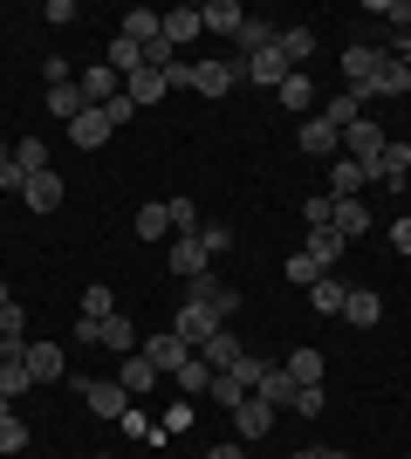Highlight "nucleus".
<instances>
[{
  "label": "nucleus",
  "mask_w": 411,
  "mask_h": 459,
  "mask_svg": "<svg viewBox=\"0 0 411 459\" xmlns=\"http://www.w3.org/2000/svg\"><path fill=\"white\" fill-rule=\"evenodd\" d=\"M219 329H227V323H219V308L199 302V295H185V302H178V316H172V336L193 350V357L206 350V336H219Z\"/></svg>",
  "instance_id": "obj_1"
},
{
  "label": "nucleus",
  "mask_w": 411,
  "mask_h": 459,
  "mask_svg": "<svg viewBox=\"0 0 411 459\" xmlns=\"http://www.w3.org/2000/svg\"><path fill=\"white\" fill-rule=\"evenodd\" d=\"M295 144H302L309 158H322V165H330V158H343V131H336V124H330L322 110H315V117H302V131H295Z\"/></svg>",
  "instance_id": "obj_2"
},
{
  "label": "nucleus",
  "mask_w": 411,
  "mask_h": 459,
  "mask_svg": "<svg viewBox=\"0 0 411 459\" xmlns=\"http://www.w3.org/2000/svg\"><path fill=\"white\" fill-rule=\"evenodd\" d=\"M384 144H391V137H384V131H377V124H371V110H364V117H356V124H350V131H343V158H356L364 172H371L377 158H384Z\"/></svg>",
  "instance_id": "obj_3"
},
{
  "label": "nucleus",
  "mask_w": 411,
  "mask_h": 459,
  "mask_svg": "<svg viewBox=\"0 0 411 459\" xmlns=\"http://www.w3.org/2000/svg\"><path fill=\"white\" fill-rule=\"evenodd\" d=\"M76 90H82V103H90V110H103V103H117V96H124V76L110 69V62H90V69L76 76Z\"/></svg>",
  "instance_id": "obj_4"
},
{
  "label": "nucleus",
  "mask_w": 411,
  "mask_h": 459,
  "mask_svg": "<svg viewBox=\"0 0 411 459\" xmlns=\"http://www.w3.org/2000/svg\"><path fill=\"white\" fill-rule=\"evenodd\" d=\"M240 82V62L234 56H206V62H193V90L199 96H227Z\"/></svg>",
  "instance_id": "obj_5"
},
{
  "label": "nucleus",
  "mask_w": 411,
  "mask_h": 459,
  "mask_svg": "<svg viewBox=\"0 0 411 459\" xmlns=\"http://www.w3.org/2000/svg\"><path fill=\"white\" fill-rule=\"evenodd\" d=\"M137 350H144V357H151V364H158V377H178V370L193 364V350L178 343L172 329H158V336H144V343H137Z\"/></svg>",
  "instance_id": "obj_6"
},
{
  "label": "nucleus",
  "mask_w": 411,
  "mask_h": 459,
  "mask_svg": "<svg viewBox=\"0 0 411 459\" xmlns=\"http://www.w3.org/2000/svg\"><path fill=\"white\" fill-rule=\"evenodd\" d=\"M82 404H90V411H97V419H124V411H131V391H124V384L117 377H90V384H82Z\"/></svg>",
  "instance_id": "obj_7"
},
{
  "label": "nucleus",
  "mask_w": 411,
  "mask_h": 459,
  "mask_svg": "<svg viewBox=\"0 0 411 459\" xmlns=\"http://www.w3.org/2000/svg\"><path fill=\"white\" fill-rule=\"evenodd\" d=\"M405 90H411V56H377L371 90L364 96H405Z\"/></svg>",
  "instance_id": "obj_8"
},
{
  "label": "nucleus",
  "mask_w": 411,
  "mask_h": 459,
  "mask_svg": "<svg viewBox=\"0 0 411 459\" xmlns=\"http://www.w3.org/2000/svg\"><path fill=\"white\" fill-rule=\"evenodd\" d=\"M234 432H240V446H247V439H268V432H274V404H261L254 391H247V398L234 404Z\"/></svg>",
  "instance_id": "obj_9"
},
{
  "label": "nucleus",
  "mask_w": 411,
  "mask_h": 459,
  "mask_svg": "<svg viewBox=\"0 0 411 459\" xmlns=\"http://www.w3.org/2000/svg\"><path fill=\"white\" fill-rule=\"evenodd\" d=\"M137 343H144V336H137V323H131V316H124V308H117V316H103V323H97V350H110V357H131Z\"/></svg>",
  "instance_id": "obj_10"
},
{
  "label": "nucleus",
  "mask_w": 411,
  "mask_h": 459,
  "mask_svg": "<svg viewBox=\"0 0 411 459\" xmlns=\"http://www.w3.org/2000/svg\"><path fill=\"white\" fill-rule=\"evenodd\" d=\"M28 377L35 384H62L69 377V350L62 343H28Z\"/></svg>",
  "instance_id": "obj_11"
},
{
  "label": "nucleus",
  "mask_w": 411,
  "mask_h": 459,
  "mask_svg": "<svg viewBox=\"0 0 411 459\" xmlns=\"http://www.w3.org/2000/svg\"><path fill=\"white\" fill-rule=\"evenodd\" d=\"M21 391H35V377H28V343L0 350V404H14Z\"/></svg>",
  "instance_id": "obj_12"
},
{
  "label": "nucleus",
  "mask_w": 411,
  "mask_h": 459,
  "mask_svg": "<svg viewBox=\"0 0 411 459\" xmlns=\"http://www.w3.org/2000/svg\"><path fill=\"white\" fill-rule=\"evenodd\" d=\"M240 76H254V82H268V90H281V82H288L295 69H288V56H281V48L268 41L261 56H247V62H240Z\"/></svg>",
  "instance_id": "obj_13"
},
{
  "label": "nucleus",
  "mask_w": 411,
  "mask_h": 459,
  "mask_svg": "<svg viewBox=\"0 0 411 459\" xmlns=\"http://www.w3.org/2000/svg\"><path fill=\"white\" fill-rule=\"evenodd\" d=\"M343 247H350V240H343V233L336 227H309V240H302V254H309L315 268L322 274H336V261H343Z\"/></svg>",
  "instance_id": "obj_14"
},
{
  "label": "nucleus",
  "mask_w": 411,
  "mask_h": 459,
  "mask_svg": "<svg viewBox=\"0 0 411 459\" xmlns=\"http://www.w3.org/2000/svg\"><path fill=\"white\" fill-rule=\"evenodd\" d=\"M117 384L131 391V398H151V391H158V364L144 357V350H131V357L117 364Z\"/></svg>",
  "instance_id": "obj_15"
},
{
  "label": "nucleus",
  "mask_w": 411,
  "mask_h": 459,
  "mask_svg": "<svg viewBox=\"0 0 411 459\" xmlns=\"http://www.w3.org/2000/svg\"><path fill=\"white\" fill-rule=\"evenodd\" d=\"M371 178H377V186H405V178H411V144H405V137L384 144V158L371 165Z\"/></svg>",
  "instance_id": "obj_16"
},
{
  "label": "nucleus",
  "mask_w": 411,
  "mask_h": 459,
  "mask_svg": "<svg viewBox=\"0 0 411 459\" xmlns=\"http://www.w3.org/2000/svg\"><path fill=\"white\" fill-rule=\"evenodd\" d=\"M240 357H247V343H240L234 329H219V336H206V350H199V364H206V370H234Z\"/></svg>",
  "instance_id": "obj_17"
},
{
  "label": "nucleus",
  "mask_w": 411,
  "mask_h": 459,
  "mask_svg": "<svg viewBox=\"0 0 411 459\" xmlns=\"http://www.w3.org/2000/svg\"><path fill=\"white\" fill-rule=\"evenodd\" d=\"M193 295L219 308V323H234V308H240V288H234V281H219V274H199V281H193Z\"/></svg>",
  "instance_id": "obj_18"
},
{
  "label": "nucleus",
  "mask_w": 411,
  "mask_h": 459,
  "mask_svg": "<svg viewBox=\"0 0 411 459\" xmlns=\"http://www.w3.org/2000/svg\"><path fill=\"white\" fill-rule=\"evenodd\" d=\"M343 323H350V329H377V323H384V295H371V288H350Z\"/></svg>",
  "instance_id": "obj_19"
},
{
  "label": "nucleus",
  "mask_w": 411,
  "mask_h": 459,
  "mask_svg": "<svg viewBox=\"0 0 411 459\" xmlns=\"http://www.w3.org/2000/svg\"><path fill=\"white\" fill-rule=\"evenodd\" d=\"M124 96H131L137 110H151V103H165V96H172V82L158 76V69H137V76H124Z\"/></svg>",
  "instance_id": "obj_20"
},
{
  "label": "nucleus",
  "mask_w": 411,
  "mask_h": 459,
  "mask_svg": "<svg viewBox=\"0 0 411 459\" xmlns=\"http://www.w3.org/2000/svg\"><path fill=\"white\" fill-rule=\"evenodd\" d=\"M206 261H213V254H206V240H172V274L178 281H199V274H206Z\"/></svg>",
  "instance_id": "obj_21"
},
{
  "label": "nucleus",
  "mask_w": 411,
  "mask_h": 459,
  "mask_svg": "<svg viewBox=\"0 0 411 459\" xmlns=\"http://www.w3.org/2000/svg\"><path fill=\"white\" fill-rule=\"evenodd\" d=\"M364 186H371V172L356 158H330V199H356Z\"/></svg>",
  "instance_id": "obj_22"
},
{
  "label": "nucleus",
  "mask_w": 411,
  "mask_h": 459,
  "mask_svg": "<svg viewBox=\"0 0 411 459\" xmlns=\"http://www.w3.org/2000/svg\"><path fill=\"white\" fill-rule=\"evenodd\" d=\"M21 199H28V212H56V206H62V178H56V165L28 178V186H21Z\"/></svg>",
  "instance_id": "obj_23"
},
{
  "label": "nucleus",
  "mask_w": 411,
  "mask_h": 459,
  "mask_svg": "<svg viewBox=\"0 0 411 459\" xmlns=\"http://www.w3.org/2000/svg\"><path fill=\"white\" fill-rule=\"evenodd\" d=\"M199 21H206V35H240L247 7H240V0H206V7H199Z\"/></svg>",
  "instance_id": "obj_24"
},
{
  "label": "nucleus",
  "mask_w": 411,
  "mask_h": 459,
  "mask_svg": "<svg viewBox=\"0 0 411 459\" xmlns=\"http://www.w3.org/2000/svg\"><path fill=\"white\" fill-rule=\"evenodd\" d=\"M274 48L288 56V69H302V62L315 56V28H302V21H295V28H274Z\"/></svg>",
  "instance_id": "obj_25"
},
{
  "label": "nucleus",
  "mask_w": 411,
  "mask_h": 459,
  "mask_svg": "<svg viewBox=\"0 0 411 459\" xmlns=\"http://www.w3.org/2000/svg\"><path fill=\"white\" fill-rule=\"evenodd\" d=\"M309 302L322 308V316H343V302H350V281H343V274H315Z\"/></svg>",
  "instance_id": "obj_26"
},
{
  "label": "nucleus",
  "mask_w": 411,
  "mask_h": 459,
  "mask_svg": "<svg viewBox=\"0 0 411 459\" xmlns=\"http://www.w3.org/2000/svg\"><path fill=\"white\" fill-rule=\"evenodd\" d=\"M371 69H377V48H343V90H371Z\"/></svg>",
  "instance_id": "obj_27"
},
{
  "label": "nucleus",
  "mask_w": 411,
  "mask_h": 459,
  "mask_svg": "<svg viewBox=\"0 0 411 459\" xmlns=\"http://www.w3.org/2000/svg\"><path fill=\"white\" fill-rule=\"evenodd\" d=\"M199 35H206L199 7H172V14H165V41H172V48H185V41H199Z\"/></svg>",
  "instance_id": "obj_28"
},
{
  "label": "nucleus",
  "mask_w": 411,
  "mask_h": 459,
  "mask_svg": "<svg viewBox=\"0 0 411 459\" xmlns=\"http://www.w3.org/2000/svg\"><path fill=\"white\" fill-rule=\"evenodd\" d=\"M274 96H281V110L309 117V110H315V76H302V69H295V76L281 82V90H274Z\"/></svg>",
  "instance_id": "obj_29"
},
{
  "label": "nucleus",
  "mask_w": 411,
  "mask_h": 459,
  "mask_svg": "<svg viewBox=\"0 0 411 459\" xmlns=\"http://www.w3.org/2000/svg\"><path fill=\"white\" fill-rule=\"evenodd\" d=\"M103 62H110L117 76H137V69H144V48H137L131 35H110V48H103Z\"/></svg>",
  "instance_id": "obj_30"
},
{
  "label": "nucleus",
  "mask_w": 411,
  "mask_h": 459,
  "mask_svg": "<svg viewBox=\"0 0 411 459\" xmlns=\"http://www.w3.org/2000/svg\"><path fill=\"white\" fill-rule=\"evenodd\" d=\"M158 28H165V14H151V7H131V14L117 21V35H131L137 48H144V41H158Z\"/></svg>",
  "instance_id": "obj_31"
},
{
  "label": "nucleus",
  "mask_w": 411,
  "mask_h": 459,
  "mask_svg": "<svg viewBox=\"0 0 411 459\" xmlns=\"http://www.w3.org/2000/svg\"><path fill=\"white\" fill-rule=\"evenodd\" d=\"M343 240H356V233H371V212H364V199H336V220H330Z\"/></svg>",
  "instance_id": "obj_32"
},
{
  "label": "nucleus",
  "mask_w": 411,
  "mask_h": 459,
  "mask_svg": "<svg viewBox=\"0 0 411 459\" xmlns=\"http://www.w3.org/2000/svg\"><path fill=\"white\" fill-rule=\"evenodd\" d=\"M322 117H330L336 131H350L356 117H364V96H356V90H336V96H330V103H322Z\"/></svg>",
  "instance_id": "obj_33"
},
{
  "label": "nucleus",
  "mask_w": 411,
  "mask_h": 459,
  "mask_svg": "<svg viewBox=\"0 0 411 459\" xmlns=\"http://www.w3.org/2000/svg\"><path fill=\"white\" fill-rule=\"evenodd\" d=\"M69 137H76L82 152H97L103 137H110V117H103V110H82V117H76V124H69Z\"/></svg>",
  "instance_id": "obj_34"
},
{
  "label": "nucleus",
  "mask_w": 411,
  "mask_h": 459,
  "mask_svg": "<svg viewBox=\"0 0 411 459\" xmlns=\"http://www.w3.org/2000/svg\"><path fill=\"white\" fill-rule=\"evenodd\" d=\"M281 370H288L295 384H322L330 364H322V350H288V364H281Z\"/></svg>",
  "instance_id": "obj_35"
},
{
  "label": "nucleus",
  "mask_w": 411,
  "mask_h": 459,
  "mask_svg": "<svg viewBox=\"0 0 411 459\" xmlns=\"http://www.w3.org/2000/svg\"><path fill=\"white\" fill-rule=\"evenodd\" d=\"M21 343H28V308L7 302L0 308V350H21Z\"/></svg>",
  "instance_id": "obj_36"
},
{
  "label": "nucleus",
  "mask_w": 411,
  "mask_h": 459,
  "mask_svg": "<svg viewBox=\"0 0 411 459\" xmlns=\"http://www.w3.org/2000/svg\"><path fill=\"white\" fill-rule=\"evenodd\" d=\"M48 110H56L62 124H76V117L90 110V103H82V90H76V82H56V90H48Z\"/></svg>",
  "instance_id": "obj_37"
},
{
  "label": "nucleus",
  "mask_w": 411,
  "mask_h": 459,
  "mask_svg": "<svg viewBox=\"0 0 411 459\" xmlns=\"http://www.w3.org/2000/svg\"><path fill=\"white\" fill-rule=\"evenodd\" d=\"M295 391H302V384H295L288 370H268V384H261L254 398H261V404H274V411H281V404H295Z\"/></svg>",
  "instance_id": "obj_38"
},
{
  "label": "nucleus",
  "mask_w": 411,
  "mask_h": 459,
  "mask_svg": "<svg viewBox=\"0 0 411 459\" xmlns=\"http://www.w3.org/2000/svg\"><path fill=\"white\" fill-rule=\"evenodd\" d=\"M268 370H274V364H268V357H254V350H247V357H240V364H234V370H227V377H234V384H240V391H261V384H268Z\"/></svg>",
  "instance_id": "obj_39"
},
{
  "label": "nucleus",
  "mask_w": 411,
  "mask_h": 459,
  "mask_svg": "<svg viewBox=\"0 0 411 459\" xmlns=\"http://www.w3.org/2000/svg\"><path fill=\"white\" fill-rule=\"evenodd\" d=\"M103 316H117V295H110L103 281H90L82 288V323H103Z\"/></svg>",
  "instance_id": "obj_40"
},
{
  "label": "nucleus",
  "mask_w": 411,
  "mask_h": 459,
  "mask_svg": "<svg viewBox=\"0 0 411 459\" xmlns=\"http://www.w3.org/2000/svg\"><path fill=\"white\" fill-rule=\"evenodd\" d=\"M21 446H28V425L14 404H0V453H21Z\"/></svg>",
  "instance_id": "obj_41"
},
{
  "label": "nucleus",
  "mask_w": 411,
  "mask_h": 459,
  "mask_svg": "<svg viewBox=\"0 0 411 459\" xmlns=\"http://www.w3.org/2000/svg\"><path fill=\"white\" fill-rule=\"evenodd\" d=\"M14 165H21L28 178L48 172V144H41V137H21V144H14Z\"/></svg>",
  "instance_id": "obj_42"
},
{
  "label": "nucleus",
  "mask_w": 411,
  "mask_h": 459,
  "mask_svg": "<svg viewBox=\"0 0 411 459\" xmlns=\"http://www.w3.org/2000/svg\"><path fill=\"white\" fill-rule=\"evenodd\" d=\"M288 411H302V419H322V411H330V391H322V384H302Z\"/></svg>",
  "instance_id": "obj_43"
},
{
  "label": "nucleus",
  "mask_w": 411,
  "mask_h": 459,
  "mask_svg": "<svg viewBox=\"0 0 411 459\" xmlns=\"http://www.w3.org/2000/svg\"><path fill=\"white\" fill-rule=\"evenodd\" d=\"M165 233H172V212H165V206H144V212H137V240H165Z\"/></svg>",
  "instance_id": "obj_44"
},
{
  "label": "nucleus",
  "mask_w": 411,
  "mask_h": 459,
  "mask_svg": "<svg viewBox=\"0 0 411 459\" xmlns=\"http://www.w3.org/2000/svg\"><path fill=\"white\" fill-rule=\"evenodd\" d=\"M206 398H213V404H219V411H234V404H240V398H247V391H240V384H234V377H227V370H213V384H206Z\"/></svg>",
  "instance_id": "obj_45"
},
{
  "label": "nucleus",
  "mask_w": 411,
  "mask_h": 459,
  "mask_svg": "<svg viewBox=\"0 0 411 459\" xmlns=\"http://www.w3.org/2000/svg\"><path fill=\"white\" fill-rule=\"evenodd\" d=\"M165 212H172V233H178V240H193V233H199V212H193V199H165Z\"/></svg>",
  "instance_id": "obj_46"
},
{
  "label": "nucleus",
  "mask_w": 411,
  "mask_h": 459,
  "mask_svg": "<svg viewBox=\"0 0 411 459\" xmlns=\"http://www.w3.org/2000/svg\"><path fill=\"white\" fill-rule=\"evenodd\" d=\"M178 391H185V398H206V384H213V370H206V364H199V357H193V364H185V370H178Z\"/></svg>",
  "instance_id": "obj_47"
},
{
  "label": "nucleus",
  "mask_w": 411,
  "mask_h": 459,
  "mask_svg": "<svg viewBox=\"0 0 411 459\" xmlns=\"http://www.w3.org/2000/svg\"><path fill=\"white\" fill-rule=\"evenodd\" d=\"M302 220H309V227H330V220H336V199H330V192H309V199H302Z\"/></svg>",
  "instance_id": "obj_48"
},
{
  "label": "nucleus",
  "mask_w": 411,
  "mask_h": 459,
  "mask_svg": "<svg viewBox=\"0 0 411 459\" xmlns=\"http://www.w3.org/2000/svg\"><path fill=\"white\" fill-rule=\"evenodd\" d=\"M315 274H322V268H315L309 254H288V281L295 288H315Z\"/></svg>",
  "instance_id": "obj_49"
},
{
  "label": "nucleus",
  "mask_w": 411,
  "mask_h": 459,
  "mask_svg": "<svg viewBox=\"0 0 411 459\" xmlns=\"http://www.w3.org/2000/svg\"><path fill=\"white\" fill-rule=\"evenodd\" d=\"M41 21H48V28H76V0H48Z\"/></svg>",
  "instance_id": "obj_50"
},
{
  "label": "nucleus",
  "mask_w": 411,
  "mask_h": 459,
  "mask_svg": "<svg viewBox=\"0 0 411 459\" xmlns=\"http://www.w3.org/2000/svg\"><path fill=\"white\" fill-rule=\"evenodd\" d=\"M199 240H206V254H227V247H234V227H219V220H213V227H199Z\"/></svg>",
  "instance_id": "obj_51"
},
{
  "label": "nucleus",
  "mask_w": 411,
  "mask_h": 459,
  "mask_svg": "<svg viewBox=\"0 0 411 459\" xmlns=\"http://www.w3.org/2000/svg\"><path fill=\"white\" fill-rule=\"evenodd\" d=\"M371 14L398 21V28H411V0H371Z\"/></svg>",
  "instance_id": "obj_52"
},
{
  "label": "nucleus",
  "mask_w": 411,
  "mask_h": 459,
  "mask_svg": "<svg viewBox=\"0 0 411 459\" xmlns=\"http://www.w3.org/2000/svg\"><path fill=\"white\" fill-rule=\"evenodd\" d=\"M103 117H110V131H124V124L137 117V103H131V96H117V103H103Z\"/></svg>",
  "instance_id": "obj_53"
},
{
  "label": "nucleus",
  "mask_w": 411,
  "mask_h": 459,
  "mask_svg": "<svg viewBox=\"0 0 411 459\" xmlns=\"http://www.w3.org/2000/svg\"><path fill=\"white\" fill-rule=\"evenodd\" d=\"M41 76H48V90H56V82H76V69H69L62 56H48V62H41Z\"/></svg>",
  "instance_id": "obj_54"
},
{
  "label": "nucleus",
  "mask_w": 411,
  "mask_h": 459,
  "mask_svg": "<svg viewBox=\"0 0 411 459\" xmlns=\"http://www.w3.org/2000/svg\"><path fill=\"white\" fill-rule=\"evenodd\" d=\"M206 459H247V446H240V439H227V446H206Z\"/></svg>",
  "instance_id": "obj_55"
},
{
  "label": "nucleus",
  "mask_w": 411,
  "mask_h": 459,
  "mask_svg": "<svg viewBox=\"0 0 411 459\" xmlns=\"http://www.w3.org/2000/svg\"><path fill=\"white\" fill-rule=\"evenodd\" d=\"M391 247H398V254H411V220H391Z\"/></svg>",
  "instance_id": "obj_56"
},
{
  "label": "nucleus",
  "mask_w": 411,
  "mask_h": 459,
  "mask_svg": "<svg viewBox=\"0 0 411 459\" xmlns=\"http://www.w3.org/2000/svg\"><path fill=\"white\" fill-rule=\"evenodd\" d=\"M7 302H14V295H7V281H0V308H7Z\"/></svg>",
  "instance_id": "obj_57"
},
{
  "label": "nucleus",
  "mask_w": 411,
  "mask_h": 459,
  "mask_svg": "<svg viewBox=\"0 0 411 459\" xmlns=\"http://www.w3.org/2000/svg\"><path fill=\"white\" fill-rule=\"evenodd\" d=\"M322 459H350V453H336V446H330V453H322Z\"/></svg>",
  "instance_id": "obj_58"
},
{
  "label": "nucleus",
  "mask_w": 411,
  "mask_h": 459,
  "mask_svg": "<svg viewBox=\"0 0 411 459\" xmlns=\"http://www.w3.org/2000/svg\"><path fill=\"white\" fill-rule=\"evenodd\" d=\"M288 459H322V453H288Z\"/></svg>",
  "instance_id": "obj_59"
},
{
  "label": "nucleus",
  "mask_w": 411,
  "mask_h": 459,
  "mask_svg": "<svg viewBox=\"0 0 411 459\" xmlns=\"http://www.w3.org/2000/svg\"><path fill=\"white\" fill-rule=\"evenodd\" d=\"M0 165H7V144H0Z\"/></svg>",
  "instance_id": "obj_60"
},
{
  "label": "nucleus",
  "mask_w": 411,
  "mask_h": 459,
  "mask_svg": "<svg viewBox=\"0 0 411 459\" xmlns=\"http://www.w3.org/2000/svg\"><path fill=\"white\" fill-rule=\"evenodd\" d=\"M97 459H110V453H97Z\"/></svg>",
  "instance_id": "obj_61"
}]
</instances>
